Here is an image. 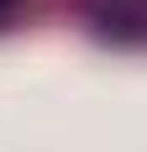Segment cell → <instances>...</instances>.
I'll list each match as a JSON object with an SVG mask.
<instances>
[{"label": "cell", "instance_id": "6da1fadb", "mask_svg": "<svg viewBox=\"0 0 147 152\" xmlns=\"http://www.w3.org/2000/svg\"><path fill=\"white\" fill-rule=\"evenodd\" d=\"M0 5H11V0H0Z\"/></svg>", "mask_w": 147, "mask_h": 152}]
</instances>
